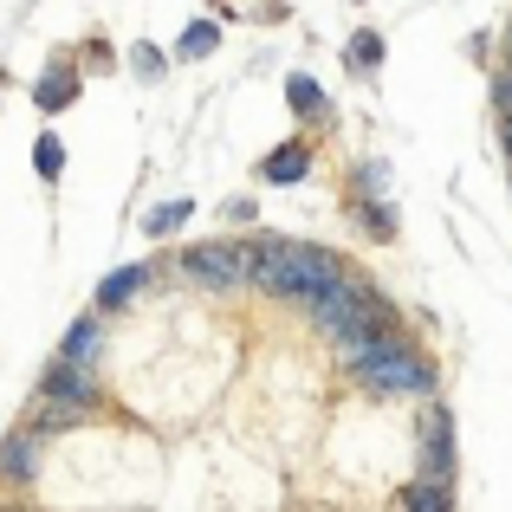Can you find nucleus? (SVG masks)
Masks as SVG:
<instances>
[{
	"label": "nucleus",
	"instance_id": "nucleus-9",
	"mask_svg": "<svg viewBox=\"0 0 512 512\" xmlns=\"http://www.w3.org/2000/svg\"><path fill=\"white\" fill-rule=\"evenodd\" d=\"M402 512H454V500L435 480H415V487H402Z\"/></svg>",
	"mask_w": 512,
	"mask_h": 512
},
{
	"label": "nucleus",
	"instance_id": "nucleus-18",
	"mask_svg": "<svg viewBox=\"0 0 512 512\" xmlns=\"http://www.w3.org/2000/svg\"><path fill=\"white\" fill-rule=\"evenodd\" d=\"M500 150L512 156V117H500Z\"/></svg>",
	"mask_w": 512,
	"mask_h": 512
},
{
	"label": "nucleus",
	"instance_id": "nucleus-16",
	"mask_svg": "<svg viewBox=\"0 0 512 512\" xmlns=\"http://www.w3.org/2000/svg\"><path fill=\"white\" fill-rule=\"evenodd\" d=\"M493 98H500V117H512V72H500V85H493Z\"/></svg>",
	"mask_w": 512,
	"mask_h": 512
},
{
	"label": "nucleus",
	"instance_id": "nucleus-7",
	"mask_svg": "<svg viewBox=\"0 0 512 512\" xmlns=\"http://www.w3.org/2000/svg\"><path fill=\"white\" fill-rule=\"evenodd\" d=\"M143 286H150V266H124V273H111V279H104L98 305H104V312H117V305H124V299H137Z\"/></svg>",
	"mask_w": 512,
	"mask_h": 512
},
{
	"label": "nucleus",
	"instance_id": "nucleus-3",
	"mask_svg": "<svg viewBox=\"0 0 512 512\" xmlns=\"http://www.w3.org/2000/svg\"><path fill=\"white\" fill-rule=\"evenodd\" d=\"M39 396H46V409H72V415H85V409H91V396H98V376L78 370V363H52L46 383H39Z\"/></svg>",
	"mask_w": 512,
	"mask_h": 512
},
{
	"label": "nucleus",
	"instance_id": "nucleus-14",
	"mask_svg": "<svg viewBox=\"0 0 512 512\" xmlns=\"http://www.w3.org/2000/svg\"><path fill=\"white\" fill-rule=\"evenodd\" d=\"M350 46H357V65H376V59H383V39H376V33H357Z\"/></svg>",
	"mask_w": 512,
	"mask_h": 512
},
{
	"label": "nucleus",
	"instance_id": "nucleus-10",
	"mask_svg": "<svg viewBox=\"0 0 512 512\" xmlns=\"http://www.w3.org/2000/svg\"><path fill=\"white\" fill-rule=\"evenodd\" d=\"M39 104H46V111L72 104V72H46V78H39Z\"/></svg>",
	"mask_w": 512,
	"mask_h": 512
},
{
	"label": "nucleus",
	"instance_id": "nucleus-4",
	"mask_svg": "<svg viewBox=\"0 0 512 512\" xmlns=\"http://www.w3.org/2000/svg\"><path fill=\"white\" fill-rule=\"evenodd\" d=\"M448 474H454V435H448V415L428 409V415H422V480L448 487Z\"/></svg>",
	"mask_w": 512,
	"mask_h": 512
},
{
	"label": "nucleus",
	"instance_id": "nucleus-6",
	"mask_svg": "<svg viewBox=\"0 0 512 512\" xmlns=\"http://www.w3.org/2000/svg\"><path fill=\"white\" fill-rule=\"evenodd\" d=\"M98 350H104V331L91 325V318H78V325L65 331V363H78V370H91V363H98Z\"/></svg>",
	"mask_w": 512,
	"mask_h": 512
},
{
	"label": "nucleus",
	"instance_id": "nucleus-11",
	"mask_svg": "<svg viewBox=\"0 0 512 512\" xmlns=\"http://www.w3.org/2000/svg\"><path fill=\"white\" fill-rule=\"evenodd\" d=\"M175 52H182V59H201V52H214V20L188 26V33H182V46H175Z\"/></svg>",
	"mask_w": 512,
	"mask_h": 512
},
{
	"label": "nucleus",
	"instance_id": "nucleus-2",
	"mask_svg": "<svg viewBox=\"0 0 512 512\" xmlns=\"http://www.w3.org/2000/svg\"><path fill=\"white\" fill-rule=\"evenodd\" d=\"M350 370H357L370 389H428V383H435V376H428V363L415 357L409 344H396V338L363 344L357 357H350Z\"/></svg>",
	"mask_w": 512,
	"mask_h": 512
},
{
	"label": "nucleus",
	"instance_id": "nucleus-5",
	"mask_svg": "<svg viewBox=\"0 0 512 512\" xmlns=\"http://www.w3.org/2000/svg\"><path fill=\"white\" fill-rule=\"evenodd\" d=\"M182 273L201 279V286H240L234 247H188V253H182Z\"/></svg>",
	"mask_w": 512,
	"mask_h": 512
},
{
	"label": "nucleus",
	"instance_id": "nucleus-8",
	"mask_svg": "<svg viewBox=\"0 0 512 512\" xmlns=\"http://www.w3.org/2000/svg\"><path fill=\"white\" fill-rule=\"evenodd\" d=\"M33 454H39V435H33V428H26V435H13L7 448H0V474L26 480V474H33Z\"/></svg>",
	"mask_w": 512,
	"mask_h": 512
},
{
	"label": "nucleus",
	"instance_id": "nucleus-15",
	"mask_svg": "<svg viewBox=\"0 0 512 512\" xmlns=\"http://www.w3.org/2000/svg\"><path fill=\"white\" fill-rule=\"evenodd\" d=\"M39 169H46V175H59V143H52V137L39 143Z\"/></svg>",
	"mask_w": 512,
	"mask_h": 512
},
{
	"label": "nucleus",
	"instance_id": "nucleus-1",
	"mask_svg": "<svg viewBox=\"0 0 512 512\" xmlns=\"http://www.w3.org/2000/svg\"><path fill=\"white\" fill-rule=\"evenodd\" d=\"M253 279H260L266 292H279V299H299V305H312L325 286H338V266L325 260L318 247H286V240H266L260 247V266H253Z\"/></svg>",
	"mask_w": 512,
	"mask_h": 512
},
{
	"label": "nucleus",
	"instance_id": "nucleus-19",
	"mask_svg": "<svg viewBox=\"0 0 512 512\" xmlns=\"http://www.w3.org/2000/svg\"><path fill=\"white\" fill-rule=\"evenodd\" d=\"M506 52H512V33H506Z\"/></svg>",
	"mask_w": 512,
	"mask_h": 512
},
{
	"label": "nucleus",
	"instance_id": "nucleus-17",
	"mask_svg": "<svg viewBox=\"0 0 512 512\" xmlns=\"http://www.w3.org/2000/svg\"><path fill=\"white\" fill-rule=\"evenodd\" d=\"M182 214H188V201H175V208H163V214H156L150 227H156V234H163V227H175V221H182Z\"/></svg>",
	"mask_w": 512,
	"mask_h": 512
},
{
	"label": "nucleus",
	"instance_id": "nucleus-13",
	"mask_svg": "<svg viewBox=\"0 0 512 512\" xmlns=\"http://www.w3.org/2000/svg\"><path fill=\"white\" fill-rule=\"evenodd\" d=\"M292 104H299V111H305V117H312V111H318V85H312V78H292Z\"/></svg>",
	"mask_w": 512,
	"mask_h": 512
},
{
	"label": "nucleus",
	"instance_id": "nucleus-12",
	"mask_svg": "<svg viewBox=\"0 0 512 512\" xmlns=\"http://www.w3.org/2000/svg\"><path fill=\"white\" fill-rule=\"evenodd\" d=\"M299 175H305V150H286L266 163V182H299Z\"/></svg>",
	"mask_w": 512,
	"mask_h": 512
}]
</instances>
